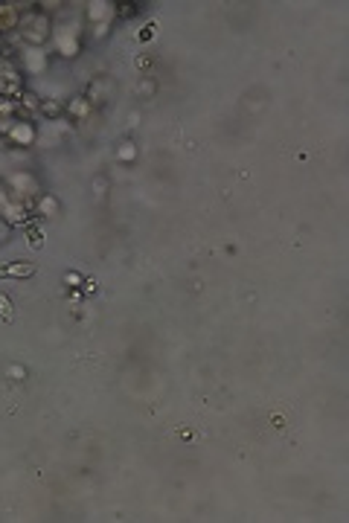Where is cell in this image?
<instances>
[{"mask_svg":"<svg viewBox=\"0 0 349 523\" xmlns=\"http://www.w3.org/2000/svg\"><path fill=\"white\" fill-rule=\"evenodd\" d=\"M20 35L32 41V44H41L47 35H50V18H47V9H41V3H32V9L24 15L20 20Z\"/></svg>","mask_w":349,"mask_h":523,"instance_id":"6da1fadb","label":"cell"},{"mask_svg":"<svg viewBox=\"0 0 349 523\" xmlns=\"http://www.w3.org/2000/svg\"><path fill=\"white\" fill-rule=\"evenodd\" d=\"M137 12H140V3H114L116 18H134Z\"/></svg>","mask_w":349,"mask_h":523,"instance_id":"7a4b0ae2","label":"cell"},{"mask_svg":"<svg viewBox=\"0 0 349 523\" xmlns=\"http://www.w3.org/2000/svg\"><path fill=\"white\" fill-rule=\"evenodd\" d=\"M0 273H6V276H29V273H32V265H9V268H3Z\"/></svg>","mask_w":349,"mask_h":523,"instance_id":"3957f363","label":"cell"},{"mask_svg":"<svg viewBox=\"0 0 349 523\" xmlns=\"http://www.w3.org/2000/svg\"><path fill=\"white\" fill-rule=\"evenodd\" d=\"M0 311H3V317H9V299L0 297Z\"/></svg>","mask_w":349,"mask_h":523,"instance_id":"277c9868","label":"cell"}]
</instances>
